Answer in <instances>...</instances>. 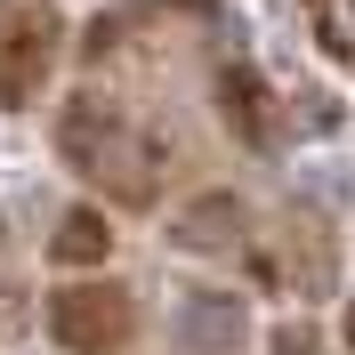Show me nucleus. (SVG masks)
I'll list each match as a JSON object with an SVG mask.
<instances>
[{"mask_svg":"<svg viewBox=\"0 0 355 355\" xmlns=\"http://www.w3.org/2000/svg\"><path fill=\"white\" fill-rule=\"evenodd\" d=\"M57 154H65V170L81 178L89 194L121 202V210H154V202L170 194L186 146H178L162 121H146L137 105L81 89V97L57 113Z\"/></svg>","mask_w":355,"mask_h":355,"instance_id":"obj_1","label":"nucleus"},{"mask_svg":"<svg viewBox=\"0 0 355 355\" xmlns=\"http://www.w3.org/2000/svg\"><path fill=\"white\" fill-rule=\"evenodd\" d=\"M243 259H250V275H259L266 291H283V299H323V291L339 283V250H331V234L315 218H299V210H283V218H250V234H243Z\"/></svg>","mask_w":355,"mask_h":355,"instance_id":"obj_2","label":"nucleus"},{"mask_svg":"<svg viewBox=\"0 0 355 355\" xmlns=\"http://www.w3.org/2000/svg\"><path fill=\"white\" fill-rule=\"evenodd\" d=\"M65 57V17L49 0H0V113H24Z\"/></svg>","mask_w":355,"mask_h":355,"instance_id":"obj_3","label":"nucleus"},{"mask_svg":"<svg viewBox=\"0 0 355 355\" xmlns=\"http://www.w3.org/2000/svg\"><path fill=\"white\" fill-rule=\"evenodd\" d=\"M49 339L65 355H130L137 299L121 283H65V291H49Z\"/></svg>","mask_w":355,"mask_h":355,"instance_id":"obj_4","label":"nucleus"},{"mask_svg":"<svg viewBox=\"0 0 355 355\" xmlns=\"http://www.w3.org/2000/svg\"><path fill=\"white\" fill-rule=\"evenodd\" d=\"M250 218H259V210H250L243 194H226V186H218V194H194V202L170 218V243L194 250V259H234L243 234H250Z\"/></svg>","mask_w":355,"mask_h":355,"instance_id":"obj_5","label":"nucleus"},{"mask_svg":"<svg viewBox=\"0 0 355 355\" xmlns=\"http://www.w3.org/2000/svg\"><path fill=\"white\" fill-rule=\"evenodd\" d=\"M218 113L250 137V146H275V137H283V113H275V97H266V81L250 65H218Z\"/></svg>","mask_w":355,"mask_h":355,"instance_id":"obj_6","label":"nucleus"},{"mask_svg":"<svg viewBox=\"0 0 355 355\" xmlns=\"http://www.w3.org/2000/svg\"><path fill=\"white\" fill-rule=\"evenodd\" d=\"M178 323H186V339L210 347V355H234V347H243V299H226V291H194Z\"/></svg>","mask_w":355,"mask_h":355,"instance_id":"obj_7","label":"nucleus"},{"mask_svg":"<svg viewBox=\"0 0 355 355\" xmlns=\"http://www.w3.org/2000/svg\"><path fill=\"white\" fill-rule=\"evenodd\" d=\"M49 250H57L65 266H105V259H113V234H105V218H97V210H65Z\"/></svg>","mask_w":355,"mask_h":355,"instance_id":"obj_8","label":"nucleus"},{"mask_svg":"<svg viewBox=\"0 0 355 355\" xmlns=\"http://www.w3.org/2000/svg\"><path fill=\"white\" fill-rule=\"evenodd\" d=\"M299 8H307L315 41L331 49L339 65H355V0H299Z\"/></svg>","mask_w":355,"mask_h":355,"instance_id":"obj_9","label":"nucleus"},{"mask_svg":"<svg viewBox=\"0 0 355 355\" xmlns=\"http://www.w3.org/2000/svg\"><path fill=\"white\" fill-rule=\"evenodd\" d=\"M323 347V339L307 331V323H283V331H275V355H315Z\"/></svg>","mask_w":355,"mask_h":355,"instance_id":"obj_10","label":"nucleus"},{"mask_svg":"<svg viewBox=\"0 0 355 355\" xmlns=\"http://www.w3.org/2000/svg\"><path fill=\"white\" fill-rule=\"evenodd\" d=\"M347 339H355V315H347Z\"/></svg>","mask_w":355,"mask_h":355,"instance_id":"obj_11","label":"nucleus"}]
</instances>
